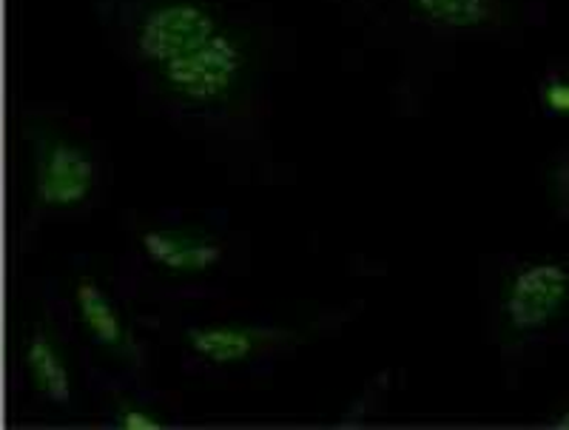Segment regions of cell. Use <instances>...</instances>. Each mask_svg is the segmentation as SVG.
<instances>
[{
  "label": "cell",
  "mask_w": 569,
  "mask_h": 430,
  "mask_svg": "<svg viewBox=\"0 0 569 430\" xmlns=\"http://www.w3.org/2000/svg\"><path fill=\"white\" fill-rule=\"evenodd\" d=\"M74 308H78L86 337L94 346L103 348L111 357L126 359V362L137 357V342L131 337V328L126 322L123 311L117 308V302L91 277H83L74 286Z\"/></svg>",
  "instance_id": "obj_5"
},
{
  "label": "cell",
  "mask_w": 569,
  "mask_h": 430,
  "mask_svg": "<svg viewBox=\"0 0 569 430\" xmlns=\"http://www.w3.org/2000/svg\"><path fill=\"white\" fill-rule=\"evenodd\" d=\"M140 246L151 262L174 277H200L222 262L220 240L194 229H149L140 234Z\"/></svg>",
  "instance_id": "obj_4"
},
{
  "label": "cell",
  "mask_w": 569,
  "mask_h": 430,
  "mask_svg": "<svg viewBox=\"0 0 569 430\" xmlns=\"http://www.w3.org/2000/svg\"><path fill=\"white\" fill-rule=\"evenodd\" d=\"M498 308L507 331L518 337L547 331L569 311V266L558 260L518 266L505 280Z\"/></svg>",
  "instance_id": "obj_2"
},
{
  "label": "cell",
  "mask_w": 569,
  "mask_h": 430,
  "mask_svg": "<svg viewBox=\"0 0 569 430\" xmlns=\"http://www.w3.org/2000/svg\"><path fill=\"white\" fill-rule=\"evenodd\" d=\"M126 43L162 98L186 109L233 106L257 72L248 32L211 0H137L126 14Z\"/></svg>",
  "instance_id": "obj_1"
},
{
  "label": "cell",
  "mask_w": 569,
  "mask_h": 430,
  "mask_svg": "<svg viewBox=\"0 0 569 430\" xmlns=\"http://www.w3.org/2000/svg\"><path fill=\"white\" fill-rule=\"evenodd\" d=\"M538 100L556 118H569V80L567 78H547L538 89Z\"/></svg>",
  "instance_id": "obj_9"
},
{
  "label": "cell",
  "mask_w": 569,
  "mask_h": 430,
  "mask_svg": "<svg viewBox=\"0 0 569 430\" xmlns=\"http://www.w3.org/2000/svg\"><path fill=\"white\" fill-rule=\"evenodd\" d=\"M117 424L123 430H160L162 419L154 417L149 408H142V404H123L120 411H117Z\"/></svg>",
  "instance_id": "obj_10"
},
{
  "label": "cell",
  "mask_w": 569,
  "mask_h": 430,
  "mask_svg": "<svg viewBox=\"0 0 569 430\" xmlns=\"http://www.w3.org/2000/svg\"><path fill=\"white\" fill-rule=\"evenodd\" d=\"M413 18L439 29H490L505 20L501 0H408Z\"/></svg>",
  "instance_id": "obj_8"
},
{
  "label": "cell",
  "mask_w": 569,
  "mask_h": 430,
  "mask_svg": "<svg viewBox=\"0 0 569 430\" xmlns=\"http://www.w3.org/2000/svg\"><path fill=\"white\" fill-rule=\"evenodd\" d=\"M23 366H27L32 388L46 402L58 404V408L71 402L69 362H66V353L58 339L46 331V328H38L29 337L27 351H23Z\"/></svg>",
  "instance_id": "obj_7"
},
{
  "label": "cell",
  "mask_w": 569,
  "mask_h": 430,
  "mask_svg": "<svg viewBox=\"0 0 569 430\" xmlns=\"http://www.w3.org/2000/svg\"><path fill=\"white\" fill-rule=\"evenodd\" d=\"M279 339L277 331L257 326H240V322H211V326H194L186 331L188 348L211 366H242L257 357Z\"/></svg>",
  "instance_id": "obj_6"
},
{
  "label": "cell",
  "mask_w": 569,
  "mask_h": 430,
  "mask_svg": "<svg viewBox=\"0 0 569 430\" xmlns=\"http://www.w3.org/2000/svg\"><path fill=\"white\" fill-rule=\"evenodd\" d=\"M552 424H556V428H558V430H569V411H563V413H561V417H558V419H556V422H552Z\"/></svg>",
  "instance_id": "obj_11"
},
{
  "label": "cell",
  "mask_w": 569,
  "mask_h": 430,
  "mask_svg": "<svg viewBox=\"0 0 569 430\" xmlns=\"http://www.w3.org/2000/svg\"><path fill=\"white\" fill-rule=\"evenodd\" d=\"M34 206L46 211L80 209L98 186L94 157L66 134L40 131L32 138Z\"/></svg>",
  "instance_id": "obj_3"
}]
</instances>
